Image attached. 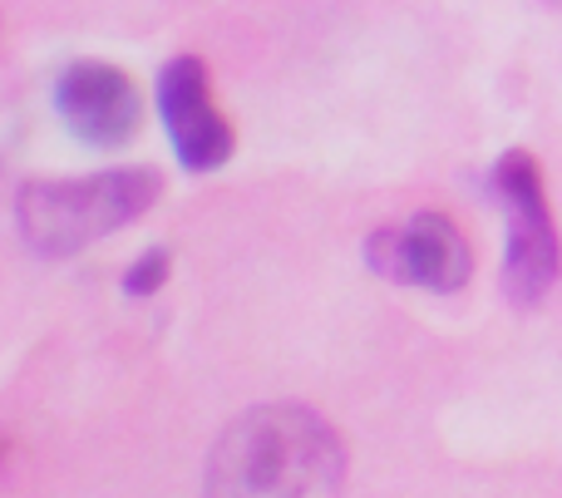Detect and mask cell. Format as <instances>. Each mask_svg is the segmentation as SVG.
<instances>
[{
	"instance_id": "obj_1",
	"label": "cell",
	"mask_w": 562,
	"mask_h": 498,
	"mask_svg": "<svg viewBox=\"0 0 562 498\" xmlns=\"http://www.w3.org/2000/svg\"><path fill=\"white\" fill-rule=\"evenodd\" d=\"M346 450L306 405H257L237 415L203 464V498H336Z\"/></svg>"
},
{
	"instance_id": "obj_2",
	"label": "cell",
	"mask_w": 562,
	"mask_h": 498,
	"mask_svg": "<svg viewBox=\"0 0 562 498\" xmlns=\"http://www.w3.org/2000/svg\"><path fill=\"white\" fill-rule=\"evenodd\" d=\"M154 168H104L85 178H35L15 193V233L35 257H75L109 233L138 223L158 203Z\"/></svg>"
},
{
	"instance_id": "obj_3",
	"label": "cell",
	"mask_w": 562,
	"mask_h": 498,
	"mask_svg": "<svg viewBox=\"0 0 562 498\" xmlns=\"http://www.w3.org/2000/svg\"><path fill=\"white\" fill-rule=\"evenodd\" d=\"M488 193L504 203L508 213V257H504V292L514 306H538L553 292L558 272H562V242L553 213L543 197V173H538L533 154L514 148L498 158Z\"/></svg>"
},
{
	"instance_id": "obj_4",
	"label": "cell",
	"mask_w": 562,
	"mask_h": 498,
	"mask_svg": "<svg viewBox=\"0 0 562 498\" xmlns=\"http://www.w3.org/2000/svg\"><path fill=\"white\" fill-rule=\"evenodd\" d=\"M366 267L395 286H425V292H459L474 272L464 233L445 213H415L400 227H375L366 237Z\"/></svg>"
},
{
	"instance_id": "obj_5",
	"label": "cell",
	"mask_w": 562,
	"mask_h": 498,
	"mask_svg": "<svg viewBox=\"0 0 562 498\" xmlns=\"http://www.w3.org/2000/svg\"><path fill=\"white\" fill-rule=\"evenodd\" d=\"M158 118H164L168 144L188 173H213L233 158V128H227L223 109L213 104L203 59L178 55L158 69Z\"/></svg>"
},
{
	"instance_id": "obj_6",
	"label": "cell",
	"mask_w": 562,
	"mask_h": 498,
	"mask_svg": "<svg viewBox=\"0 0 562 498\" xmlns=\"http://www.w3.org/2000/svg\"><path fill=\"white\" fill-rule=\"evenodd\" d=\"M55 109L65 128L89 148H124L138 134V89L128 84L124 69L79 59L55 79Z\"/></svg>"
},
{
	"instance_id": "obj_7",
	"label": "cell",
	"mask_w": 562,
	"mask_h": 498,
	"mask_svg": "<svg viewBox=\"0 0 562 498\" xmlns=\"http://www.w3.org/2000/svg\"><path fill=\"white\" fill-rule=\"evenodd\" d=\"M168 262H173V257H168V247H148V252L124 272V292L128 296H154L158 286L168 282Z\"/></svg>"
}]
</instances>
